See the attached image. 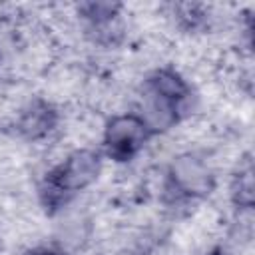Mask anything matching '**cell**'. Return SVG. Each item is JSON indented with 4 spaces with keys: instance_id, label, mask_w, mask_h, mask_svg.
Segmentation results:
<instances>
[{
    "instance_id": "6da1fadb",
    "label": "cell",
    "mask_w": 255,
    "mask_h": 255,
    "mask_svg": "<svg viewBox=\"0 0 255 255\" xmlns=\"http://www.w3.org/2000/svg\"><path fill=\"white\" fill-rule=\"evenodd\" d=\"M149 133L151 129L139 116H116L108 122L104 131L106 153L116 161H129L145 145Z\"/></svg>"
},
{
    "instance_id": "7a4b0ae2",
    "label": "cell",
    "mask_w": 255,
    "mask_h": 255,
    "mask_svg": "<svg viewBox=\"0 0 255 255\" xmlns=\"http://www.w3.org/2000/svg\"><path fill=\"white\" fill-rule=\"evenodd\" d=\"M100 155L92 149H78L70 153L58 167L48 175V189L58 195L74 193L90 185L100 173Z\"/></svg>"
},
{
    "instance_id": "3957f363",
    "label": "cell",
    "mask_w": 255,
    "mask_h": 255,
    "mask_svg": "<svg viewBox=\"0 0 255 255\" xmlns=\"http://www.w3.org/2000/svg\"><path fill=\"white\" fill-rule=\"evenodd\" d=\"M147 92H149V98L177 112V106L187 98L189 88L179 74L171 70H157L147 80Z\"/></svg>"
},
{
    "instance_id": "277c9868",
    "label": "cell",
    "mask_w": 255,
    "mask_h": 255,
    "mask_svg": "<svg viewBox=\"0 0 255 255\" xmlns=\"http://www.w3.org/2000/svg\"><path fill=\"white\" fill-rule=\"evenodd\" d=\"M173 177H175L177 185L187 193H203L209 187V175L197 161L181 159L175 167Z\"/></svg>"
},
{
    "instance_id": "5b68a950",
    "label": "cell",
    "mask_w": 255,
    "mask_h": 255,
    "mask_svg": "<svg viewBox=\"0 0 255 255\" xmlns=\"http://www.w3.org/2000/svg\"><path fill=\"white\" fill-rule=\"evenodd\" d=\"M54 122H56L54 112L44 104H36L28 112H24L20 129L24 133H28L30 137H38V135H44L46 131H50Z\"/></svg>"
},
{
    "instance_id": "8992f818",
    "label": "cell",
    "mask_w": 255,
    "mask_h": 255,
    "mask_svg": "<svg viewBox=\"0 0 255 255\" xmlns=\"http://www.w3.org/2000/svg\"><path fill=\"white\" fill-rule=\"evenodd\" d=\"M118 10H120V4H110V2H88L80 6V12L96 24H104L112 20Z\"/></svg>"
},
{
    "instance_id": "52a82bcc",
    "label": "cell",
    "mask_w": 255,
    "mask_h": 255,
    "mask_svg": "<svg viewBox=\"0 0 255 255\" xmlns=\"http://www.w3.org/2000/svg\"><path fill=\"white\" fill-rule=\"evenodd\" d=\"M233 195H235V201L239 205L251 207V201H253V181H251V169L249 167H247L245 173H239L237 183L233 187Z\"/></svg>"
},
{
    "instance_id": "ba28073f",
    "label": "cell",
    "mask_w": 255,
    "mask_h": 255,
    "mask_svg": "<svg viewBox=\"0 0 255 255\" xmlns=\"http://www.w3.org/2000/svg\"><path fill=\"white\" fill-rule=\"evenodd\" d=\"M26 255H58V253L52 251V249H34V251H30Z\"/></svg>"
}]
</instances>
